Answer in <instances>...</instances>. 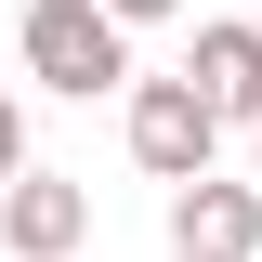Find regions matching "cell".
Wrapping results in <instances>:
<instances>
[{
  "instance_id": "cell-5",
  "label": "cell",
  "mask_w": 262,
  "mask_h": 262,
  "mask_svg": "<svg viewBox=\"0 0 262 262\" xmlns=\"http://www.w3.org/2000/svg\"><path fill=\"white\" fill-rule=\"evenodd\" d=\"M184 92L210 105L223 131H249V118H262V27L210 13V27H196V53H184Z\"/></svg>"
},
{
  "instance_id": "cell-8",
  "label": "cell",
  "mask_w": 262,
  "mask_h": 262,
  "mask_svg": "<svg viewBox=\"0 0 262 262\" xmlns=\"http://www.w3.org/2000/svg\"><path fill=\"white\" fill-rule=\"evenodd\" d=\"M249 170H262V118H249Z\"/></svg>"
},
{
  "instance_id": "cell-4",
  "label": "cell",
  "mask_w": 262,
  "mask_h": 262,
  "mask_svg": "<svg viewBox=\"0 0 262 262\" xmlns=\"http://www.w3.org/2000/svg\"><path fill=\"white\" fill-rule=\"evenodd\" d=\"M170 262H262V184H170Z\"/></svg>"
},
{
  "instance_id": "cell-1",
  "label": "cell",
  "mask_w": 262,
  "mask_h": 262,
  "mask_svg": "<svg viewBox=\"0 0 262 262\" xmlns=\"http://www.w3.org/2000/svg\"><path fill=\"white\" fill-rule=\"evenodd\" d=\"M13 53H27V79H39V92H66V105L131 92V79H144V66H131V27L105 13V0H27Z\"/></svg>"
},
{
  "instance_id": "cell-3",
  "label": "cell",
  "mask_w": 262,
  "mask_h": 262,
  "mask_svg": "<svg viewBox=\"0 0 262 262\" xmlns=\"http://www.w3.org/2000/svg\"><path fill=\"white\" fill-rule=\"evenodd\" d=\"M79 236H92V184H79V170H39L27 158L0 184V262H66Z\"/></svg>"
},
{
  "instance_id": "cell-6",
  "label": "cell",
  "mask_w": 262,
  "mask_h": 262,
  "mask_svg": "<svg viewBox=\"0 0 262 262\" xmlns=\"http://www.w3.org/2000/svg\"><path fill=\"white\" fill-rule=\"evenodd\" d=\"M13 170H27V105L0 92V184H13Z\"/></svg>"
},
{
  "instance_id": "cell-2",
  "label": "cell",
  "mask_w": 262,
  "mask_h": 262,
  "mask_svg": "<svg viewBox=\"0 0 262 262\" xmlns=\"http://www.w3.org/2000/svg\"><path fill=\"white\" fill-rule=\"evenodd\" d=\"M118 131H131V170H144V184H196V170L223 158V118H210L184 79H131V92H118Z\"/></svg>"
},
{
  "instance_id": "cell-7",
  "label": "cell",
  "mask_w": 262,
  "mask_h": 262,
  "mask_svg": "<svg viewBox=\"0 0 262 262\" xmlns=\"http://www.w3.org/2000/svg\"><path fill=\"white\" fill-rule=\"evenodd\" d=\"M105 13H118V27H170L184 0H105Z\"/></svg>"
}]
</instances>
